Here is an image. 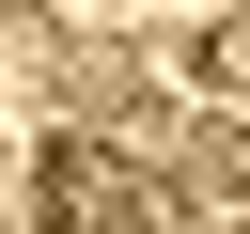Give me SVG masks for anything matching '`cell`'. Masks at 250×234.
Instances as JSON below:
<instances>
[{
    "instance_id": "6da1fadb",
    "label": "cell",
    "mask_w": 250,
    "mask_h": 234,
    "mask_svg": "<svg viewBox=\"0 0 250 234\" xmlns=\"http://www.w3.org/2000/svg\"><path fill=\"white\" fill-rule=\"evenodd\" d=\"M31 218H47V234H172V203H156L109 140H47V156H31Z\"/></svg>"
},
{
    "instance_id": "7a4b0ae2",
    "label": "cell",
    "mask_w": 250,
    "mask_h": 234,
    "mask_svg": "<svg viewBox=\"0 0 250 234\" xmlns=\"http://www.w3.org/2000/svg\"><path fill=\"white\" fill-rule=\"evenodd\" d=\"M62 109H141V62L125 47H62Z\"/></svg>"
}]
</instances>
